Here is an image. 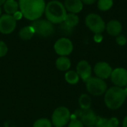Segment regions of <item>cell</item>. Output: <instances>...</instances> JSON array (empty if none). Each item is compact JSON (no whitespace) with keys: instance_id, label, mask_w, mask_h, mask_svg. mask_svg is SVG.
Masks as SVG:
<instances>
[{"instance_id":"obj_4","label":"cell","mask_w":127,"mask_h":127,"mask_svg":"<svg viewBox=\"0 0 127 127\" xmlns=\"http://www.w3.org/2000/svg\"><path fill=\"white\" fill-rule=\"evenodd\" d=\"M85 23L87 28L95 34H100L106 30V22L97 13H89L86 16Z\"/></svg>"},{"instance_id":"obj_16","label":"cell","mask_w":127,"mask_h":127,"mask_svg":"<svg viewBox=\"0 0 127 127\" xmlns=\"http://www.w3.org/2000/svg\"><path fill=\"white\" fill-rule=\"evenodd\" d=\"M79 17L75 13H68L66 14L65 18L63 21V25L68 29H72L74 27L78 25L79 23Z\"/></svg>"},{"instance_id":"obj_35","label":"cell","mask_w":127,"mask_h":127,"mask_svg":"<svg viewBox=\"0 0 127 127\" xmlns=\"http://www.w3.org/2000/svg\"></svg>"},{"instance_id":"obj_9","label":"cell","mask_w":127,"mask_h":127,"mask_svg":"<svg viewBox=\"0 0 127 127\" xmlns=\"http://www.w3.org/2000/svg\"><path fill=\"white\" fill-rule=\"evenodd\" d=\"M74 115V118H80L81 122L83 124L84 126L86 127H95L99 118V117L97 116L91 109L86 110L80 109L79 111H77L75 115Z\"/></svg>"},{"instance_id":"obj_12","label":"cell","mask_w":127,"mask_h":127,"mask_svg":"<svg viewBox=\"0 0 127 127\" xmlns=\"http://www.w3.org/2000/svg\"><path fill=\"white\" fill-rule=\"evenodd\" d=\"M94 72L97 77L105 80L111 77L112 68L106 62H98L94 67Z\"/></svg>"},{"instance_id":"obj_26","label":"cell","mask_w":127,"mask_h":127,"mask_svg":"<svg viewBox=\"0 0 127 127\" xmlns=\"http://www.w3.org/2000/svg\"><path fill=\"white\" fill-rule=\"evenodd\" d=\"M68 127H84V125L80 120L77 118H74V119H71Z\"/></svg>"},{"instance_id":"obj_14","label":"cell","mask_w":127,"mask_h":127,"mask_svg":"<svg viewBox=\"0 0 127 127\" xmlns=\"http://www.w3.org/2000/svg\"><path fill=\"white\" fill-rule=\"evenodd\" d=\"M123 30V25L121 22L117 19L110 20L106 24V31L109 35L112 36H117L120 35Z\"/></svg>"},{"instance_id":"obj_32","label":"cell","mask_w":127,"mask_h":127,"mask_svg":"<svg viewBox=\"0 0 127 127\" xmlns=\"http://www.w3.org/2000/svg\"><path fill=\"white\" fill-rule=\"evenodd\" d=\"M124 91H125V93H126V95H127V89H124Z\"/></svg>"},{"instance_id":"obj_25","label":"cell","mask_w":127,"mask_h":127,"mask_svg":"<svg viewBox=\"0 0 127 127\" xmlns=\"http://www.w3.org/2000/svg\"><path fill=\"white\" fill-rule=\"evenodd\" d=\"M115 41H116V43L118 45H121V46H124V45H125L127 43V37L124 35L121 34V33L116 36Z\"/></svg>"},{"instance_id":"obj_19","label":"cell","mask_w":127,"mask_h":127,"mask_svg":"<svg viewBox=\"0 0 127 127\" xmlns=\"http://www.w3.org/2000/svg\"><path fill=\"white\" fill-rule=\"evenodd\" d=\"M19 9V3L16 0H6L4 4V10L7 14L13 15Z\"/></svg>"},{"instance_id":"obj_38","label":"cell","mask_w":127,"mask_h":127,"mask_svg":"<svg viewBox=\"0 0 127 127\" xmlns=\"http://www.w3.org/2000/svg\"></svg>"},{"instance_id":"obj_27","label":"cell","mask_w":127,"mask_h":127,"mask_svg":"<svg viewBox=\"0 0 127 127\" xmlns=\"http://www.w3.org/2000/svg\"><path fill=\"white\" fill-rule=\"evenodd\" d=\"M8 48L6 43L3 41H0V57H4L7 53Z\"/></svg>"},{"instance_id":"obj_23","label":"cell","mask_w":127,"mask_h":127,"mask_svg":"<svg viewBox=\"0 0 127 127\" xmlns=\"http://www.w3.org/2000/svg\"><path fill=\"white\" fill-rule=\"evenodd\" d=\"M114 4V0H97V8L101 11L110 10Z\"/></svg>"},{"instance_id":"obj_11","label":"cell","mask_w":127,"mask_h":127,"mask_svg":"<svg viewBox=\"0 0 127 127\" xmlns=\"http://www.w3.org/2000/svg\"><path fill=\"white\" fill-rule=\"evenodd\" d=\"M112 82L115 86L124 88L127 85V70L124 68H117L112 70L111 74Z\"/></svg>"},{"instance_id":"obj_24","label":"cell","mask_w":127,"mask_h":127,"mask_svg":"<svg viewBox=\"0 0 127 127\" xmlns=\"http://www.w3.org/2000/svg\"><path fill=\"white\" fill-rule=\"evenodd\" d=\"M52 125L50 120L47 118H39L33 123V127H52Z\"/></svg>"},{"instance_id":"obj_7","label":"cell","mask_w":127,"mask_h":127,"mask_svg":"<svg viewBox=\"0 0 127 127\" xmlns=\"http://www.w3.org/2000/svg\"><path fill=\"white\" fill-rule=\"evenodd\" d=\"M31 26L34 30L35 33L43 37H47L51 36L54 31L53 24L48 20L39 19L32 21Z\"/></svg>"},{"instance_id":"obj_34","label":"cell","mask_w":127,"mask_h":127,"mask_svg":"<svg viewBox=\"0 0 127 127\" xmlns=\"http://www.w3.org/2000/svg\"></svg>"},{"instance_id":"obj_31","label":"cell","mask_w":127,"mask_h":127,"mask_svg":"<svg viewBox=\"0 0 127 127\" xmlns=\"http://www.w3.org/2000/svg\"><path fill=\"white\" fill-rule=\"evenodd\" d=\"M5 1H6V0H0V6L2 5V4H4Z\"/></svg>"},{"instance_id":"obj_20","label":"cell","mask_w":127,"mask_h":127,"mask_svg":"<svg viewBox=\"0 0 127 127\" xmlns=\"http://www.w3.org/2000/svg\"><path fill=\"white\" fill-rule=\"evenodd\" d=\"M34 34V30L31 25L21 28V30L19 32V36L22 40H29L33 36Z\"/></svg>"},{"instance_id":"obj_3","label":"cell","mask_w":127,"mask_h":127,"mask_svg":"<svg viewBox=\"0 0 127 127\" xmlns=\"http://www.w3.org/2000/svg\"><path fill=\"white\" fill-rule=\"evenodd\" d=\"M127 97L124 88L113 86L106 90L104 96V102L109 109L116 110L122 106Z\"/></svg>"},{"instance_id":"obj_22","label":"cell","mask_w":127,"mask_h":127,"mask_svg":"<svg viewBox=\"0 0 127 127\" xmlns=\"http://www.w3.org/2000/svg\"><path fill=\"white\" fill-rule=\"evenodd\" d=\"M65 81L71 85L77 84L80 80V77L77 71H68L65 74Z\"/></svg>"},{"instance_id":"obj_13","label":"cell","mask_w":127,"mask_h":127,"mask_svg":"<svg viewBox=\"0 0 127 127\" xmlns=\"http://www.w3.org/2000/svg\"><path fill=\"white\" fill-rule=\"evenodd\" d=\"M77 73L86 83L92 77V66L86 60H81L77 65Z\"/></svg>"},{"instance_id":"obj_2","label":"cell","mask_w":127,"mask_h":127,"mask_svg":"<svg viewBox=\"0 0 127 127\" xmlns=\"http://www.w3.org/2000/svg\"><path fill=\"white\" fill-rule=\"evenodd\" d=\"M44 13H45L47 20L52 24L63 23L67 14L64 4L57 0L49 1L45 5Z\"/></svg>"},{"instance_id":"obj_29","label":"cell","mask_w":127,"mask_h":127,"mask_svg":"<svg viewBox=\"0 0 127 127\" xmlns=\"http://www.w3.org/2000/svg\"><path fill=\"white\" fill-rule=\"evenodd\" d=\"M83 1V4H88V5H91V4H93L94 3H95L97 0H81Z\"/></svg>"},{"instance_id":"obj_28","label":"cell","mask_w":127,"mask_h":127,"mask_svg":"<svg viewBox=\"0 0 127 127\" xmlns=\"http://www.w3.org/2000/svg\"><path fill=\"white\" fill-rule=\"evenodd\" d=\"M13 16L14 17V19L16 20H19L23 16H22V13H21V11H16L14 14H13Z\"/></svg>"},{"instance_id":"obj_18","label":"cell","mask_w":127,"mask_h":127,"mask_svg":"<svg viewBox=\"0 0 127 127\" xmlns=\"http://www.w3.org/2000/svg\"><path fill=\"white\" fill-rule=\"evenodd\" d=\"M71 63L67 57H60L56 60V67L61 71H68L71 67Z\"/></svg>"},{"instance_id":"obj_21","label":"cell","mask_w":127,"mask_h":127,"mask_svg":"<svg viewBox=\"0 0 127 127\" xmlns=\"http://www.w3.org/2000/svg\"><path fill=\"white\" fill-rule=\"evenodd\" d=\"M79 104L81 109L83 110L89 109H91V106H92V99L88 95L83 94L82 95H80L79 98Z\"/></svg>"},{"instance_id":"obj_10","label":"cell","mask_w":127,"mask_h":127,"mask_svg":"<svg viewBox=\"0 0 127 127\" xmlns=\"http://www.w3.org/2000/svg\"><path fill=\"white\" fill-rule=\"evenodd\" d=\"M16 20L13 15L4 14L0 16V32L3 34H10L16 28Z\"/></svg>"},{"instance_id":"obj_6","label":"cell","mask_w":127,"mask_h":127,"mask_svg":"<svg viewBox=\"0 0 127 127\" xmlns=\"http://www.w3.org/2000/svg\"><path fill=\"white\" fill-rule=\"evenodd\" d=\"M71 113L68 108L60 106L57 108L51 116V123L54 127H63L71 121Z\"/></svg>"},{"instance_id":"obj_15","label":"cell","mask_w":127,"mask_h":127,"mask_svg":"<svg viewBox=\"0 0 127 127\" xmlns=\"http://www.w3.org/2000/svg\"><path fill=\"white\" fill-rule=\"evenodd\" d=\"M64 6L68 13H78L83 8V3L81 0H65Z\"/></svg>"},{"instance_id":"obj_5","label":"cell","mask_w":127,"mask_h":127,"mask_svg":"<svg viewBox=\"0 0 127 127\" xmlns=\"http://www.w3.org/2000/svg\"><path fill=\"white\" fill-rule=\"evenodd\" d=\"M86 83L88 92L94 96H100L107 90V85L104 80L97 77H91Z\"/></svg>"},{"instance_id":"obj_17","label":"cell","mask_w":127,"mask_h":127,"mask_svg":"<svg viewBox=\"0 0 127 127\" xmlns=\"http://www.w3.org/2000/svg\"><path fill=\"white\" fill-rule=\"evenodd\" d=\"M119 125V121L116 118H112L110 119L102 118L99 117L95 127H117Z\"/></svg>"},{"instance_id":"obj_37","label":"cell","mask_w":127,"mask_h":127,"mask_svg":"<svg viewBox=\"0 0 127 127\" xmlns=\"http://www.w3.org/2000/svg\"></svg>"},{"instance_id":"obj_30","label":"cell","mask_w":127,"mask_h":127,"mask_svg":"<svg viewBox=\"0 0 127 127\" xmlns=\"http://www.w3.org/2000/svg\"><path fill=\"white\" fill-rule=\"evenodd\" d=\"M123 127H127V115L124 118L123 121Z\"/></svg>"},{"instance_id":"obj_8","label":"cell","mask_w":127,"mask_h":127,"mask_svg":"<svg viewBox=\"0 0 127 127\" xmlns=\"http://www.w3.org/2000/svg\"><path fill=\"white\" fill-rule=\"evenodd\" d=\"M55 52L60 57H66L71 54L74 49L72 42L65 37H62L56 41L54 45Z\"/></svg>"},{"instance_id":"obj_33","label":"cell","mask_w":127,"mask_h":127,"mask_svg":"<svg viewBox=\"0 0 127 127\" xmlns=\"http://www.w3.org/2000/svg\"><path fill=\"white\" fill-rule=\"evenodd\" d=\"M1 6H0V15H1Z\"/></svg>"},{"instance_id":"obj_1","label":"cell","mask_w":127,"mask_h":127,"mask_svg":"<svg viewBox=\"0 0 127 127\" xmlns=\"http://www.w3.org/2000/svg\"><path fill=\"white\" fill-rule=\"evenodd\" d=\"M19 8L22 16L31 21L39 19L45 12V0H19Z\"/></svg>"},{"instance_id":"obj_36","label":"cell","mask_w":127,"mask_h":127,"mask_svg":"<svg viewBox=\"0 0 127 127\" xmlns=\"http://www.w3.org/2000/svg\"></svg>"}]
</instances>
